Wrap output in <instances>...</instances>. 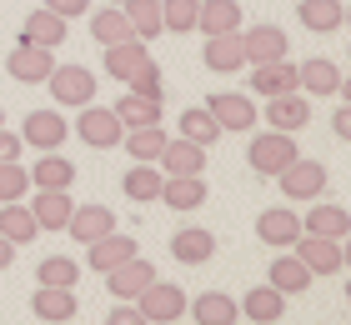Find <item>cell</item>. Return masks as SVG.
Wrapping results in <instances>:
<instances>
[{
    "instance_id": "1",
    "label": "cell",
    "mask_w": 351,
    "mask_h": 325,
    "mask_svg": "<svg viewBox=\"0 0 351 325\" xmlns=\"http://www.w3.org/2000/svg\"><path fill=\"white\" fill-rule=\"evenodd\" d=\"M301 151H296V140H291V130H266V135H256L246 145V160H251V170L256 175H271V181H276V175L291 166Z\"/></svg>"
},
{
    "instance_id": "2",
    "label": "cell",
    "mask_w": 351,
    "mask_h": 325,
    "mask_svg": "<svg viewBox=\"0 0 351 325\" xmlns=\"http://www.w3.org/2000/svg\"><path fill=\"white\" fill-rule=\"evenodd\" d=\"M136 311H141V320H151V325H171V320L186 315V290L156 275V281L136 296Z\"/></svg>"
},
{
    "instance_id": "3",
    "label": "cell",
    "mask_w": 351,
    "mask_h": 325,
    "mask_svg": "<svg viewBox=\"0 0 351 325\" xmlns=\"http://www.w3.org/2000/svg\"><path fill=\"white\" fill-rule=\"evenodd\" d=\"M75 135H81V145H90V151H116L125 130H121V120H116L110 105H90L86 101V110L75 116Z\"/></svg>"
},
{
    "instance_id": "4",
    "label": "cell",
    "mask_w": 351,
    "mask_h": 325,
    "mask_svg": "<svg viewBox=\"0 0 351 325\" xmlns=\"http://www.w3.org/2000/svg\"><path fill=\"white\" fill-rule=\"evenodd\" d=\"M291 250L301 255V265L311 275H341L346 270V250H341V240H331V235H306L301 231Z\"/></svg>"
},
{
    "instance_id": "5",
    "label": "cell",
    "mask_w": 351,
    "mask_h": 325,
    "mask_svg": "<svg viewBox=\"0 0 351 325\" xmlns=\"http://www.w3.org/2000/svg\"><path fill=\"white\" fill-rule=\"evenodd\" d=\"M45 86H51L56 105H86V101H95V70H86V65H56V70L45 75Z\"/></svg>"
},
{
    "instance_id": "6",
    "label": "cell",
    "mask_w": 351,
    "mask_h": 325,
    "mask_svg": "<svg viewBox=\"0 0 351 325\" xmlns=\"http://www.w3.org/2000/svg\"><path fill=\"white\" fill-rule=\"evenodd\" d=\"M276 181H281V190L286 195H291V200H316V195H322L326 190V181H331V175H326V166H322V160H291V166H286L281 175H276Z\"/></svg>"
},
{
    "instance_id": "7",
    "label": "cell",
    "mask_w": 351,
    "mask_h": 325,
    "mask_svg": "<svg viewBox=\"0 0 351 325\" xmlns=\"http://www.w3.org/2000/svg\"><path fill=\"white\" fill-rule=\"evenodd\" d=\"M5 70H10L15 86H40V80L56 70V55L45 51V45H25V40H21V45L5 55Z\"/></svg>"
},
{
    "instance_id": "8",
    "label": "cell",
    "mask_w": 351,
    "mask_h": 325,
    "mask_svg": "<svg viewBox=\"0 0 351 325\" xmlns=\"http://www.w3.org/2000/svg\"><path fill=\"white\" fill-rule=\"evenodd\" d=\"M101 275H106V290L116 300H136L141 290L156 281V265H151V260H141V255H131V260H121V265H110Z\"/></svg>"
},
{
    "instance_id": "9",
    "label": "cell",
    "mask_w": 351,
    "mask_h": 325,
    "mask_svg": "<svg viewBox=\"0 0 351 325\" xmlns=\"http://www.w3.org/2000/svg\"><path fill=\"white\" fill-rule=\"evenodd\" d=\"M206 110L216 116L221 130H236V135L251 130V125H256V116H261V110L251 105V95H241V90H216L211 101H206Z\"/></svg>"
},
{
    "instance_id": "10",
    "label": "cell",
    "mask_w": 351,
    "mask_h": 325,
    "mask_svg": "<svg viewBox=\"0 0 351 325\" xmlns=\"http://www.w3.org/2000/svg\"><path fill=\"white\" fill-rule=\"evenodd\" d=\"M66 135H71V125H66V116H60V110H30L25 125H21V140L36 145V151H60V145H66Z\"/></svg>"
},
{
    "instance_id": "11",
    "label": "cell",
    "mask_w": 351,
    "mask_h": 325,
    "mask_svg": "<svg viewBox=\"0 0 351 325\" xmlns=\"http://www.w3.org/2000/svg\"><path fill=\"white\" fill-rule=\"evenodd\" d=\"M296 80H301V95H337V90H346L341 65H337V60H326V55L301 60V65H296Z\"/></svg>"
},
{
    "instance_id": "12",
    "label": "cell",
    "mask_w": 351,
    "mask_h": 325,
    "mask_svg": "<svg viewBox=\"0 0 351 325\" xmlns=\"http://www.w3.org/2000/svg\"><path fill=\"white\" fill-rule=\"evenodd\" d=\"M241 51H246V65H261V60H281L291 51V40L281 25H251L241 30Z\"/></svg>"
},
{
    "instance_id": "13",
    "label": "cell",
    "mask_w": 351,
    "mask_h": 325,
    "mask_svg": "<svg viewBox=\"0 0 351 325\" xmlns=\"http://www.w3.org/2000/svg\"><path fill=\"white\" fill-rule=\"evenodd\" d=\"M311 281H316V275L301 265V255H296V250H281L276 260H271V270H266V285H276L286 300L301 296V290H311Z\"/></svg>"
},
{
    "instance_id": "14",
    "label": "cell",
    "mask_w": 351,
    "mask_h": 325,
    "mask_svg": "<svg viewBox=\"0 0 351 325\" xmlns=\"http://www.w3.org/2000/svg\"><path fill=\"white\" fill-rule=\"evenodd\" d=\"M75 290L71 285H36V300H30V315L36 320H51V325H60V320H75Z\"/></svg>"
},
{
    "instance_id": "15",
    "label": "cell",
    "mask_w": 351,
    "mask_h": 325,
    "mask_svg": "<svg viewBox=\"0 0 351 325\" xmlns=\"http://www.w3.org/2000/svg\"><path fill=\"white\" fill-rule=\"evenodd\" d=\"M186 315L196 325H236V320H241V305H236L226 290H206V296L186 300Z\"/></svg>"
},
{
    "instance_id": "16",
    "label": "cell",
    "mask_w": 351,
    "mask_h": 325,
    "mask_svg": "<svg viewBox=\"0 0 351 325\" xmlns=\"http://www.w3.org/2000/svg\"><path fill=\"white\" fill-rule=\"evenodd\" d=\"M25 175H30V185H36V190H71L75 185V166L60 151H40L36 166H30Z\"/></svg>"
},
{
    "instance_id": "17",
    "label": "cell",
    "mask_w": 351,
    "mask_h": 325,
    "mask_svg": "<svg viewBox=\"0 0 351 325\" xmlns=\"http://www.w3.org/2000/svg\"><path fill=\"white\" fill-rule=\"evenodd\" d=\"M131 255H141V246L131 235H121V225H116V231H106L101 240L86 246V265L90 270H110V265H121V260H131Z\"/></svg>"
},
{
    "instance_id": "18",
    "label": "cell",
    "mask_w": 351,
    "mask_h": 325,
    "mask_svg": "<svg viewBox=\"0 0 351 325\" xmlns=\"http://www.w3.org/2000/svg\"><path fill=\"white\" fill-rule=\"evenodd\" d=\"M156 166H161L166 175H206V145L196 140H166V151L156 155Z\"/></svg>"
},
{
    "instance_id": "19",
    "label": "cell",
    "mask_w": 351,
    "mask_h": 325,
    "mask_svg": "<svg viewBox=\"0 0 351 325\" xmlns=\"http://www.w3.org/2000/svg\"><path fill=\"white\" fill-rule=\"evenodd\" d=\"M266 120L271 130H306L311 125V105H306V95L301 90H286V95H271V105H266Z\"/></svg>"
},
{
    "instance_id": "20",
    "label": "cell",
    "mask_w": 351,
    "mask_h": 325,
    "mask_svg": "<svg viewBox=\"0 0 351 325\" xmlns=\"http://www.w3.org/2000/svg\"><path fill=\"white\" fill-rule=\"evenodd\" d=\"M251 90L256 95H286V90H301V80H296V65H286L281 60H261V65H251Z\"/></svg>"
},
{
    "instance_id": "21",
    "label": "cell",
    "mask_w": 351,
    "mask_h": 325,
    "mask_svg": "<svg viewBox=\"0 0 351 325\" xmlns=\"http://www.w3.org/2000/svg\"><path fill=\"white\" fill-rule=\"evenodd\" d=\"M171 255L181 260V265H206V260L216 255V235L201 231V225H181V231L171 235Z\"/></svg>"
},
{
    "instance_id": "22",
    "label": "cell",
    "mask_w": 351,
    "mask_h": 325,
    "mask_svg": "<svg viewBox=\"0 0 351 325\" xmlns=\"http://www.w3.org/2000/svg\"><path fill=\"white\" fill-rule=\"evenodd\" d=\"M161 200L176 210V216H191V210H201V205H206L201 175H166V181H161Z\"/></svg>"
},
{
    "instance_id": "23",
    "label": "cell",
    "mask_w": 351,
    "mask_h": 325,
    "mask_svg": "<svg viewBox=\"0 0 351 325\" xmlns=\"http://www.w3.org/2000/svg\"><path fill=\"white\" fill-rule=\"evenodd\" d=\"M296 21L311 30V36H331V30L346 25V5L341 0H301L296 5Z\"/></svg>"
},
{
    "instance_id": "24",
    "label": "cell",
    "mask_w": 351,
    "mask_h": 325,
    "mask_svg": "<svg viewBox=\"0 0 351 325\" xmlns=\"http://www.w3.org/2000/svg\"><path fill=\"white\" fill-rule=\"evenodd\" d=\"M256 235L266 240L271 250H291L296 246V235H301V220L291 216V210H261V220H256Z\"/></svg>"
},
{
    "instance_id": "25",
    "label": "cell",
    "mask_w": 351,
    "mask_h": 325,
    "mask_svg": "<svg viewBox=\"0 0 351 325\" xmlns=\"http://www.w3.org/2000/svg\"><path fill=\"white\" fill-rule=\"evenodd\" d=\"M196 30H206V36H231V30H241V5H236V0H201L196 5Z\"/></svg>"
},
{
    "instance_id": "26",
    "label": "cell",
    "mask_w": 351,
    "mask_h": 325,
    "mask_svg": "<svg viewBox=\"0 0 351 325\" xmlns=\"http://www.w3.org/2000/svg\"><path fill=\"white\" fill-rule=\"evenodd\" d=\"M71 190H36V200H30V216H36L40 231H66L71 220Z\"/></svg>"
},
{
    "instance_id": "27",
    "label": "cell",
    "mask_w": 351,
    "mask_h": 325,
    "mask_svg": "<svg viewBox=\"0 0 351 325\" xmlns=\"http://www.w3.org/2000/svg\"><path fill=\"white\" fill-rule=\"evenodd\" d=\"M21 40H25V45H45V51H56V45L66 40V21H60L56 10H45V5H40V10H30V15H25Z\"/></svg>"
},
{
    "instance_id": "28",
    "label": "cell",
    "mask_w": 351,
    "mask_h": 325,
    "mask_svg": "<svg viewBox=\"0 0 351 325\" xmlns=\"http://www.w3.org/2000/svg\"><path fill=\"white\" fill-rule=\"evenodd\" d=\"M301 231H306V235H331V240H346L351 216H346V205H326L322 195H316V205H311V216L301 220Z\"/></svg>"
},
{
    "instance_id": "29",
    "label": "cell",
    "mask_w": 351,
    "mask_h": 325,
    "mask_svg": "<svg viewBox=\"0 0 351 325\" xmlns=\"http://www.w3.org/2000/svg\"><path fill=\"white\" fill-rule=\"evenodd\" d=\"M0 235H5L15 250L30 246V240L40 235V225H36V216H30V205H21V200H5V205H0Z\"/></svg>"
},
{
    "instance_id": "30",
    "label": "cell",
    "mask_w": 351,
    "mask_h": 325,
    "mask_svg": "<svg viewBox=\"0 0 351 325\" xmlns=\"http://www.w3.org/2000/svg\"><path fill=\"white\" fill-rule=\"evenodd\" d=\"M241 315H246V320H256V325H276V320L286 315V296H281L276 285H256V290H246Z\"/></svg>"
},
{
    "instance_id": "31",
    "label": "cell",
    "mask_w": 351,
    "mask_h": 325,
    "mask_svg": "<svg viewBox=\"0 0 351 325\" xmlns=\"http://www.w3.org/2000/svg\"><path fill=\"white\" fill-rule=\"evenodd\" d=\"M151 55H146V40H121V45H106V75L110 80H131L141 65H146Z\"/></svg>"
},
{
    "instance_id": "32",
    "label": "cell",
    "mask_w": 351,
    "mask_h": 325,
    "mask_svg": "<svg viewBox=\"0 0 351 325\" xmlns=\"http://www.w3.org/2000/svg\"><path fill=\"white\" fill-rule=\"evenodd\" d=\"M66 231L81 240V246H90V240H101L106 231H116V216H110L106 205H81V210H71Z\"/></svg>"
},
{
    "instance_id": "33",
    "label": "cell",
    "mask_w": 351,
    "mask_h": 325,
    "mask_svg": "<svg viewBox=\"0 0 351 325\" xmlns=\"http://www.w3.org/2000/svg\"><path fill=\"white\" fill-rule=\"evenodd\" d=\"M246 65V51H241V30L231 36H206V70H241Z\"/></svg>"
},
{
    "instance_id": "34",
    "label": "cell",
    "mask_w": 351,
    "mask_h": 325,
    "mask_svg": "<svg viewBox=\"0 0 351 325\" xmlns=\"http://www.w3.org/2000/svg\"><path fill=\"white\" fill-rule=\"evenodd\" d=\"M121 190L131 195L136 205H151V200H161V166H151V160H136V166L125 170Z\"/></svg>"
},
{
    "instance_id": "35",
    "label": "cell",
    "mask_w": 351,
    "mask_h": 325,
    "mask_svg": "<svg viewBox=\"0 0 351 325\" xmlns=\"http://www.w3.org/2000/svg\"><path fill=\"white\" fill-rule=\"evenodd\" d=\"M90 36L101 45H121V40H136V30H131V21H125L121 5H106V10L90 15Z\"/></svg>"
},
{
    "instance_id": "36",
    "label": "cell",
    "mask_w": 351,
    "mask_h": 325,
    "mask_svg": "<svg viewBox=\"0 0 351 325\" xmlns=\"http://www.w3.org/2000/svg\"><path fill=\"white\" fill-rule=\"evenodd\" d=\"M166 130H161V120H156V125H136V130H125V135H121V145H125V151H131L136 160H151V166H156V155H161L166 151Z\"/></svg>"
},
{
    "instance_id": "37",
    "label": "cell",
    "mask_w": 351,
    "mask_h": 325,
    "mask_svg": "<svg viewBox=\"0 0 351 325\" xmlns=\"http://www.w3.org/2000/svg\"><path fill=\"white\" fill-rule=\"evenodd\" d=\"M125 21H131L136 40H156L161 36V0H121Z\"/></svg>"
},
{
    "instance_id": "38",
    "label": "cell",
    "mask_w": 351,
    "mask_h": 325,
    "mask_svg": "<svg viewBox=\"0 0 351 325\" xmlns=\"http://www.w3.org/2000/svg\"><path fill=\"white\" fill-rule=\"evenodd\" d=\"M116 120H121V130H136V125H156V120H161V101H146V95L125 90V101L116 105Z\"/></svg>"
},
{
    "instance_id": "39",
    "label": "cell",
    "mask_w": 351,
    "mask_h": 325,
    "mask_svg": "<svg viewBox=\"0 0 351 325\" xmlns=\"http://www.w3.org/2000/svg\"><path fill=\"white\" fill-rule=\"evenodd\" d=\"M181 135H186V140H196V145H216L221 135H226V130L216 125V116H211L206 105H196V110H186V116H181Z\"/></svg>"
},
{
    "instance_id": "40",
    "label": "cell",
    "mask_w": 351,
    "mask_h": 325,
    "mask_svg": "<svg viewBox=\"0 0 351 325\" xmlns=\"http://www.w3.org/2000/svg\"><path fill=\"white\" fill-rule=\"evenodd\" d=\"M196 5L201 0H161V30H171V36L196 30Z\"/></svg>"
},
{
    "instance_id": "41",
    "label": "cell",
    "mask_w": 351,
    "mask_h": 325,
    "mask_svg": "<svg viewBox=\"0 0 351 325\" xmlns=\"http://www.w3.org/2000/svg\"><path fill=\"white\" fill-rule=\"evenodd\" d=\"M75 281H81V265L66 260V255L40 260V270H36V285H71V290H75Z\"/></svg>"
},
{
    "instance_id": "42",
    "label": "cell",
    "mask_w": 351,
    "mask_h": 325,
    "mask_svg": "<svg viewBox=\"0 0 351 325\" xmlns=\"http://www.w3.org/2000/svg\"><path fill=\"white\" fill-rule=\"evenodd\" d=\"M30 190V175L21 160H0V205L5 200H21V195Z\"/></svg>"
},
{
    "instance_id": "43",
    "label": "cell",
    "mask_w": 351,
    "mask_h": 325,
    "mask_svg": "<svg viewBox=\"0 0 351 325\" xmlns=\"http://www.w3.org/2000/svg\"><path fill=\"white\" fill-rule=\"evenodd\" d=\"M125 86H131L136 95H146V101H166V80H161V65H156V60H146Z\"/></svg>"
},
{
    "instance_id": "44",
    "label": "cell",
    "mask_w": 351,
    "mask_h": 325,
    "mask_svg": "<svg viewBox=\"0 0 351 325\" xmlns=\"http://www.w3.org/2000/svg\"><path fill=\"white\" fill-rule=\"evenodd\" d=\"M45 10H56L60 21H75V15H90V0H45Z\"/></svg>"
},
{
    "instance_id": "45",
    "label": "cell",
    "mask_w": 351,
    "mask_h": 325,
    "mask_svg": "<svg viewBox=\"0 0 351 325\" xmlns=\"http://www.w3.org/2000/svg\"><path fill=\"white\" fill-rule=\"evenodd\" d=\"M21 151H25V140H21V135H10V130L0 125V160H21Z\"/></svg>"
},
{
    "instance_id": "46",
    "label": "cell",
    "mask_w": 351,
    "mask_h": 325,
    "mask_svg": "<svg viewBox=\"0 0 351 325\" xmlns=\"http://www.w3.org/2000/svg\"><path fill=\"white\" fill-rule=\"evenodd\" d=\"M106 325H141V311H136V305H131V300H121V305H116V311H110V315H106Z\"/></svg>"
},
{
    "instance_id": "47",
    "label": "cell",
    "mask_w": 351,
    "mask_h": 325,
    "mask_svg": "<svg viewBox=\"0 0 351 325\" xmlns=\"http://www.w3.org/2000/svg\"><path fill=\"white\" fill-rule=\"evenodd\" d=\"M337 135H341V140H351V110H346V105L337 110Z\"/></svg>"
},
{
    "instance_id": "48",
    "label": "cell",
    "mask_w": 351,
    "mask_h": 325,
    "mask_svg": "<svg viewBox=\"0 0 351 325\" xmlns=\"http://www.w3.org/2000/svg\"><path fill=\"white\" fill-rule=\"evenodd\" d=\"M10 265H15V246H10L5 235H0V270H10Z\"/></svg>"
},
{
    "instance_id": "49",
    "label": "cell",
    "mask_w": 351,
    "mask_h": 325,
    "mask_svg": "<svg viewBox=\"0 0 351 325\" xmlns=\"http://www.w3.org/2000/svg\"><path fill=\"white\" fill-rule=\"evenodd\" d=\"M0 125H5V105H0Z\"/></svg>"
}]
</instances>
